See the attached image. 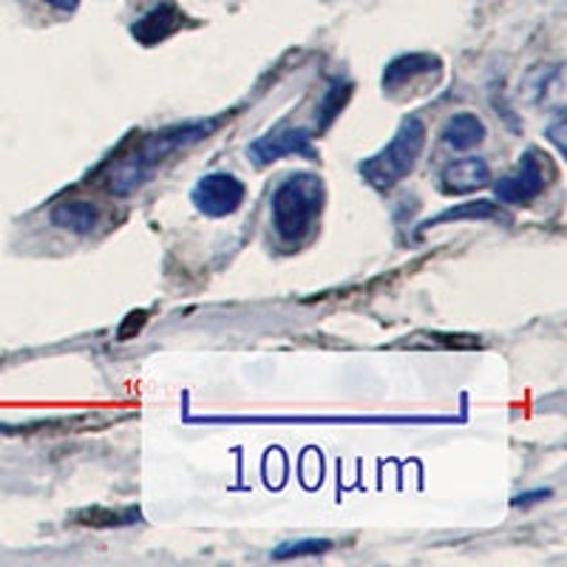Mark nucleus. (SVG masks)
<instances>
[{
    "mask_svg": "<svg viewBox=\"0 0 567 567\" xmlns=\"http://www.w3.org/2000/svg\"><path fill=\"white\" fill-rule=\"evenodd\" d=\"M550 491H528V494H519L514 499V505H530V503H539V499H548Z\"/></svg>",
    "mask_w": 567,
    "mask_h": 567,
    "instance_id": "obj_16",
    "label": "nucleus"
},
{
    "mask_svg": "<svg viewBox=\"0 0 567 567\" xmlns=\"http://www.w3.org/2000/svg\"><path fill=\"white\" fill-rule=\"evenodd\" d=\"M247 190L236 176L230 174H210L202 176L199 185L194 187V199L196 210L205 213V216H213V219H221V216H230L241 207Z\"/></svg>",
    "mask_w": 567,
    "mask_h": 567,
    "instance_id": "obj_4",
    "label": "nucleus"
},
{
    "mask_svg": "<svg viewBox=\"0 0 567 567\" xmlns=\"http://www.w3.org/2000/svg\"><path fill=\"white\" fill-rule=\"evenodd\" d=\"M437 71L440 60L432 58V54H403V58L392 60L383 71V89H403V85L414 83L417 78H432Z\"/></svg>",
    "mask_w": 567,
    "mask_h": 567,
    "instance_id": "obj_9",
    "label": "nucleus"
},
{
    "mask_svg": "<svg viewBox=\"0 0 567 567\" xmlns=\"http://www.w3.org/2000/svg\"><path fill=\"white\" fill-rule=\"evenodd\" d=\"M440 182H443L445 194H471V190L488 185L491 168L488 162L480 159V156H465V159L445 165Z\"/></svg>",
    "mask_w": 567,
    "mask_h": 567,
    "instance_id": "obj_8",
    "label": "nucleus"
},
{
    "mask_svg": "<svg viewBox=\"0 0 567 567\" xmlns=\"http://www.w3.org/2000/svg\"><path fill=\"white\" fill-rule=\"evenodd\" d=\"M460 219H496L499 221V219H505V216L499 213V207L491 205V202H465V205L449 207V210H443L440 216H434V219L423 221V230L445 225V221H460Z\"/></svg>",
    "mask_w": 567,
    "mask_h": 567,
    "instance_id": "obj_13",
    "label": "nucleus"
},
{
    "mask_svg": "<svg viewBox=\"0 0 567 567\" xmlns=\"http://www.w3.org/2000/svg\"><path fill=\"white\" fill-rule=\"evenodd\" d=\"M542 190H545V171H542V162L534 151L523 156L516 174L505 176L494 185L496 199L503 205H530L534 199H539Z\"/></svg>",
    "mask_w": 567,
    "mask_h": 567,
    "instance_id": "obj_5",
    "label": "nucleus"
},
{
    "mask_svg": "<svg viewBox=\"0 0 567 567\" xmlns=\"http://www.w3.org/2000/svg\"><path fill=\"white\" fill-rule=\"evenodd\" d=\"M100 221L97 207L91 202H60L52 210V225L60 227V230L78 233V236H89L94 233Z\"/></svg>",
    "mask_w": 567,
    "mask_h": 567,
    "instance_id": "obj_11",
    "label": "nucleus"
},
{
    "mask_svg": "<svg viewBox=\"0 0 567 567\" xmlns=\"http://www.w3.org/2000/svg\"><path fill=\"white\" fill-rule=\"evenodd\" d=\"M445 145H452L454 151H471L477 148L485 140V125L477 114H457L452 116L443 128Z\"/></svg>",
    "mask_w": 567,
    "mask_h": 567,
    "instance_id": "obj_12",
    "label": "nucleus"
},
{
    "mask_svg": "<svg viewBox=\"0 0 567 567\" xmlns=\"http://www.w3.org/2000/svg\"><path fill=\"white\" fill-rule=\"evenodd\" d=\"M323 190L321 176L316 174H292L276 187L272 194V227L284 241H301L307 233L316 227L318 216L323 210Z\"/></svg>",
    "mask_w": 567,
    "mask_h": 567,
    "instance_id": "obj_2",
    "label": "nucleus"
},
{
    "mask_svg": "<svg viewBox=\"0 0 567 567\" xmlns=\"http://www.w3.org/2000/svg\"><path fill=\"white\" fill-rule=\"evenodd\" d=\"M250 156L258 165L276 162L281 156H307V159H316V148H312V136L307 128H278L265 136H258L250 145Z\"/></svg>",
    "mask_w": 567,
    "mask_h": 567,
    "instance_id": "obj_6",
    "label": "nucleus"
},
{
    "mask_svg": "<svg viewBox=\"0 0 567 567\" xmlns=\"http://www.w3.org/2000/svg\"><path fill=\"white\" fill-rule=\"evenodd\" d=\"M182 27H185V12L168 0V3H159L145 18L136 20L134 27H131V34L136 38V43L156 45L162 40H168L171 34L179 32Z\"/></svg>",
    "mask_w": 567,
    "mask_h": 567,
    "instance_id": "obj_7",
    "label": "nucleus"
},
{
    "mask_svg": "<svg viewBox=\"0 0 567 567\" xmlns=\"http://www.w3.org/2000/svg\"><path fill=\"white\" fill-rule=\"evenodd\" d=\"M221 120H207V123H187L176 125V128L159 131V134L148 136V140L140 142V148L134 154L123 156L116 162L109 174V190L114 196H128L134 194L136 187L145 185V179H151L162 162L168 159L171 154L182 148H190L199 140L210 136L213 131L219 128Z\"/></svg>",
    "mask_w": 567,
    "mask_h": 567,
    "instance_id": "obj_1",
    "label": "nucleus"
},
{
    "mask_svg": "<svg viewBox=\"0 0 567 567\" xmlns=\"http://www.w3.org/2000/svg\"><path fill=\"white\" fill-rule=\"evenodd\" d=\"M202 423H449V417H207Z\"/></svg>",
    "mask_w": 567,
    "mask_h": 567,
    "instance_id": "obj_10",
    "label": "nucleus"
},
{
    "mask_svg": "<svg viewBox=\"0 0 567 567\" xmlns=\"http://www.w3.org/2000/svg\"><path fill=\"white\" fill-rule=\"evenodd\" d=\"M329 550L327 539H301V542H287L281 548L272 550L276 559H296V556H312V554H323Z\"/></svg>",
    "mask_w": 567,
    "mask_h": 567,
    "instance_id": "obj_15",
    "label": "nucleus"
},
{
    "mask_svg": "<svg viewBox=\"0 0 567 567\" xmlns=\"http://www.w3.org/2000/svg\"><path fill=\"white\" fill-rule=\"evenodd\" d=\"M423 148L425 125L420 123L417 116H409V120L400 123L394 140L389 142L381 154H374L367 162H361V176L369 185L378 187V190H389V187H394L400 179H406L412 174Z\"/></svg>",
    "mask_w": 567,
    "mask_h": 567,
    "instance_id": "obj_3",
    "label": "nucleus"
},
{
    "mask_svg": "<svg viewBox=\"0 0 567 567\" xmlns=\"http://www.w3.org/2000/svg\"><path fill=\"white\" fill-rule=\"evenodd\" d=\"M49 7L60 9V12H74L80 7V0H45Z\"/></svg>",
    "mask_w": 567,
    "mask_h": 567,
    "instance_id": "obj_17",
    "label": "nucleus"
},
{
    "mask_svg": "<svg viewBox=\"0 0 567 567\" xmlns=\"http://www.w3.org/2000/svg\"><path fill=\"white\" fill-rule=\"evenodd\" d=\"M347 100H349V85L347 83L332 85V89L327 91V97H323L321 111H318V114H321V123H318V128H321V131L327 128V125L332 123L338 114H341V109H343V103H347Z\"/></svg>",
    "mask_w": 567,
    "mask_h": 567,
    "instance_id": "obj_14",
    "label": "nucleus"
}]
</instances>
